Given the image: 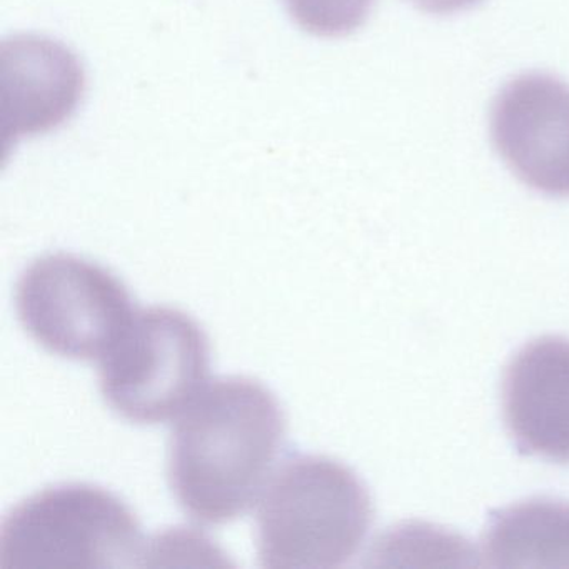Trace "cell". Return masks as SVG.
Here are the masks:
<instances>
[{"label":"cell","mask_w":569,"mask_h":569,"mask_svg":"<svg viewBox=\"0 0 569 569\" xmlns=\"http://www.w3.org/2000/svg\"><path fill=\"white\" fill-rule=\"evenodd\" d=\"M276 396L244 376L216 379L178 416L168 479L182 511L199 525L234 521L258 502L284 445Z\"/></svg>","instance_id":"6da1fadb"},{"label":"cell","mask_w":569,"mask_h":569,"mask_svg":"<svg viewBox=\"0 0 569 569\" xmlns=\"http://www.w3.org/2000/svg\"><path fill=\"white\" fill-rule=\"evenodd\" d=\"M375 519L355 471L328 456H296L258 499V558L266 569H331L361 549Z\"/></svg>","instance_id":"7a4b0ae2"},{"label":"cell","mask_w":569,"mask_h":569,"mask_svg":"<svg viewBox=\"0 0 569 569\" xmlns=\"http://www.w3.org/2000/svg\"><path fill=\"white\" fill-rule=\"evenodd\" d=\"M296 24L319 38H342L358 31L375 0H284Z\"/></svg>","instance_id":"30bf717a"},{"label":"cell","mask_w":569,"mask_h":569,"mask_svg":"<svg viewBox=\"0 0 569 569\" xmlns=\"http://www.w3.org/2000/svg\"><path fill=\"white\" fill-rule=\"evenodd\" d=\"M491 139L528 188L569 198V88L546 74L508 82L491 108Z\"/></svg>","instance_id":"8992f818"},{"label":"cell","mask_w":569,"mask_h":569,"mask_svg":"<svg viewBox=\"0 0 569 569\" xmlns=\"http://www.w3.org/2000/svg\"><path fill=\"white\" fill-rule=\"evenodd\" d=\"M209 341L181 309L152 306L136 312L99 361L106 405L134 425L178 418L209 378Z\"/></svg>","instance_id":"277c9868"},{"label":"cell","mask_w":569,"mask_h":569,"mask_svg":"<svg viewBox=\"0 0 569 569\" xmlns=\"http://www.w3.org/2000/svg\"><path fill=\"white\" fill-rule=\"evenodd\" d=\"M141 525L122 499L74 482L29 496L0 528V569H104L136 565Z\"/></svg>","instance_id":"3957f363"},{"label":"cell","mask_w":569,"mask_h":569,"mask_svg":"<svg viewBox=\"0 0 569 569\" xmlns=\"http://www.w3.org/2000/svg\"><path fill=\"white\" fill-rule=\"evenodd\" d=\"M24 331L51 355L101 361L136 311L128 288L109 269L56 252L31 262L16 286Z\"/></svg>","instance_id":"5b68a950"},{"label":"cell","mask_w":569,"mask_h":569,"mask_svg":"<svg viewBox=\"0 0 569 569\" xmlns=\"http://www.w3.org/2000/svg\"><path fill=\"white\" fill-rule=\"evenodd\" d=\"M481 556L495 568H569V502L529 499L496 512Z\"/></svg>","instance_id":"9c48e42d"},{"label":"cell","mask_w":569,"mask_h":569,"mask_svg":"<svg viewBox=\"0 0 569 569\" xmlns=\"http://www.w3.org/2000/svg\"><path fill=\"white\" fill-rule=\"evenodd\" d=\"M12 54V69L4 66V126L14 122L9 134L14 139L34 134L61 124L74 111L82 92V71L71 52L51 41L38 38H16L8 42ZM4 128V129H6ZM9 134L6 138H9Z\"/></svg>","instance_id":"ba28073f"},{"label":"cell","mask_w":569,"mask_h":569,"mask_svg":"<svg viewBox=\"0 0 569 569\" xmlns=\"http://www.w3.org/2000/svg\"><path fill=\"white\" fill-rule=\"evenodd\" d=\"M409 2L428 14L446 16L475 8L481 0H409Z\"/></svg>","instance_id":"8fae6325"},{"label":"cell","mask_w":569,"mask_h":569,"mask_svg":"<svg viewBox=\"0 0 569 569\" xmlns=\"http://www.w3.org/2000/svg\"><path fill=\"white\" fill-rule=\"evenodd\" d=\"M502 416L522 455L569 465V339L519 349L502 376Z\"/></svg>","instance_id":"52a82bcc"}]
</instances>
